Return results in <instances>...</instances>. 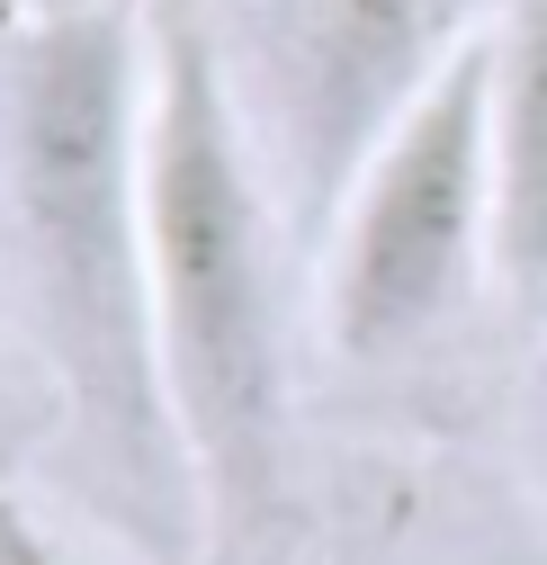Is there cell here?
<instances>
[{"label": "cell", "instance_id": "6da1fadb", "mask_svg": "<svg viewBox=\"0 0 547 565\" xmlns=\"http://www.w3.org/2000/svg\"><path fill=\"white\" fill-rule=\"evenodd\" d=\"M144 90L153 54L126 0L28 10L0 90V171L45 386L63 395L99 476L126 493V512L197 530L153 360Z\"/></svg>", "mask_w": 547, "mask_h": 565}, {"label": "cell", "instance_id": "30bf717a", "mask_svg": "<svg viewBox=\"0 0 547 565\" xmlns=\"http://www.w3.org/2000/svg\"><path fill=\"white\" fill-rule=\"evenodd\" d=\"M28 10H73V0H28Z\"/></svg>", "mask_w": 547, "mask_h": 565}, {"label": "cell", "instance_id": "3957f363", "mask_svg": "<svg viewBox=\"0 0 547 565\" xmlns=\"http://www.w3.org/2000/svg\"><path fill=\"white\" fill-rule=\"evenodd\" d=\"M494 278V28L449 45L323 225V332L341 360H414Z\"/></svg>", "mask_w": 547, "mask_h": 565}, {"label": "cell", "instance_id": "277c9868", "mask_svg": "<svg viewBox=\"0 0 547 565\" xmlns=\"http://www.w3.org/2000/svg\"><path fill=\"white\" fill-rule=\"evenodd\" d=\"M458 36L475 28H449L431 0H251V54L279 99L314 225H332L341 189L360 180L377 135L414 108Z\"/></svg>", "mask_w": 547, "mask_h": 565}, {"label": "cell", "instance_id": "ba28073f", "mask_svg": "<svg viewBox=\"0 0 547 565\" xmlns=\"http://www.w3.org/2000/svg\"><path fill=\"white\" fill-rule=\"evenodd\" d=\"M431 10H440L449 28H466V10H475V0H431Z\"/></svg>", "mask_w": 547, "mask_h": 565}, {"label": "cell", "instance_id": "5b68a950", "mask_svg": "<svg viewBox=\"0 0 547 565\" xmlns=\"http://www.w3.org/2000/svg\"><path fill=\"white\" fill-rule=\"evenodd\" d=\"M494 288L547 323V0L494 28Z\"/></svg>", "mask_w": 547, "mask_h": 565}, {"label": "cell", "instance_id": "9c48e42d", "mask_svg": "<svg viewBox=\"0 0 547 565\" xmlns=\"http://www.w3.org/2000/svg\"><path fill=\"white\" fill-rule=\"evenodd\" d=\"M512 565H547V547H529V556H512Z\"/></svg>", "mask_w": 547, "mask_h": 565}, {"label": "cell", "instance_id": "8992f818", "mask_svg": "<svg viewBox=\"0 0 547 565\" xmlns=\"http://www.w3.org/2000/svg\"><path fill=\"white\" fill-rule=\"evenodd\" d=\"M0 565H73V556L54 547V530H45V521L19 503L10 484H0Z\"/></svg>", "mask_w": 547, "mask_h": 565}, {"label": "cell", "instance_id": "52a82bcc", "mask_svg": "<svg viewBox=\"0 0 547 565\" xmlns=\"http://www.w3.org/2000/svg\"><path fill=\"white\" fill-rule=\"evenodd\" d=\"M28 431H36V413H28V395L10 386V369H0V484H10V458H19Z\"/></svg>", "mask_w": 547, "mask_h": 565}, {"label": "cell", "instance_id": "7a4b0ae2", "mask_svg": "<svg viewBox=\"0 0 547 565\" xmlns=\"http://www.w3.org/2000/svg\"><path fill=\"white\" fill-rule=\"evenodd\" d=\"M144 54V260L162 404L189 467L197 539L216 556H260L288 503L279 216L260 189L234 54L197 19V0H153Z\"/></svg>", "mask_w": 547, "mask_h": 565}]
</instances>
